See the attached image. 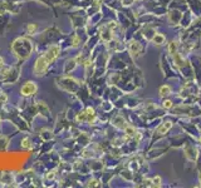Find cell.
I'll return each instance as SVG.
<instances>
[{
    "instance_id": "1",
    "label": "cell",
    "mask_w": 201,
    "mask_h": 188,
    "mask_svg": "<svg viewBox=\"0 0 201 188\" xmlns=\"http://www.w3.org/2000/svg\"><path fill=\"white\" fill-rule=\"evenodd\" d=\"M11 49L18 58L26 59L33 51V44L30 40L25 39V38H18L16 40H14Z\"/></svg>"
},
{
    "instance_id": "2",
    "label": "cell",
    "mask_w": 201,
    "mask_h": 188,
    "mask_svg": "<svg viewBox=\"0 0 201 188\" xmlns=\"http://www.w3.org/2000/svg\"><path fill=\"white\" fill-rule=\"evenodd\" d=\"M50 64H52V63H50V60L46 58L45 54L38 56L36 60H35V63H34V68H33L34 75H36V77H41V75H44L46 73V70H48Z\"/></svg>"
},
{
    "instance_id": "3",
    "label": "cell",
    "mask_w": 201,
    "mask_h": 188,
    "mask_svg": "<svg viewBox=\"0 0 201 188\" xmlns=\"http://www.w3.org/2000/svg\"><path fill=\"white\" fill-rule=\"evenodd\" d=\"M38 90V85L34 82H25L20 88V94L23 97H31Z\"/></svg>"
},
{
    "instance_id": "4",
    "label": "cell",
    "mask_w": 201,
    "mask_h": 188,
    "mask_svg": "<svg viewBox=\"0 0 201 188\" xmlns=\"http://www.w3.org/2000/svg\"><path fill=\"white\" fill-rule=\"evenodd\" d=\"M44 54L46 55V58L50 60V63H53L60 54V46L58 44H52L48 49H46V51Z\"/></svg>"
},
{
    "instance_id": "5",
    "label": "cell",
    "mask_w": 201,
    "mask_h": 188,
    "mask_svg": "<svg viewBox=\"0 0 201 188\" xmlns=\"http://www.w3.org/2000/svg\"><path fill=\"white\" fill-rule=\"evenodd\" d=\"M171 125H172L171 122H165V123L161 124V125L157 128V133H158V134H165L166 132L171 128Z\"/></svg>"
},
{
    "instance_id": "6",
    "label": "cell",
    "mask_w": 201,
    "mask_h": 188,
    "mask_svg": "<svg viewBox=\"0 0 201 188\" xmlns=\"http://www.w3.org/2000/svg\"><path fill=\"white\" fill-rule=\"evenodd\" d=\"M38 30V25L35 23H29L26 25V33L28 34H35V31Z\"/></svg>"
},
{
    "instance_id": "7",
    "label": "cell",
    "mask_w": 201,
    "mask_h": 188,
    "mask_svg": "<svg viewBox=\"0 0 201 188\" xmlns=\"http://www.w3.org/2000/svg\"><path fill=\"white\" fill-rule=\"evenodd\" d=\"M170 90H171V89H170V87L163 85V87H161V88H160V94H161V95H163V97H165V95H167V94L170 93Z\"/></svg>"
},
{
    "instance_id": "8",
    "label": "cell",
    "mask_w": 201,
    "mask_h": 188,
    "mask_svg": "<svg viewBox=\"0 0 201 188\" xmlns=\"http://www.w3.org/2000/svg\"><path fill=\"white\" fill-rule=\"evenodd\" d=\"M129 49H131V51H132L133 54H136V53H138V50H139V45L136 43V41H133V43L131 44Z\"/></svg>"
},
{
    "instance_id": "9",
    "label": "cell",
    "mask_w": 201,
    "mask_h": 188,
    "mask_svg": "<svg viewBox=\"0 0 201 188\" xmlns=\"http://www.w3.org/2000/svg\"><path fill=\"white\" fill-rule=\"evenodd\" d=\"M163 40H165V36L161 35V34H157L155 38H153V41H155L156 44H162Z\"/></svg>"
},
{
    "instance_id": "10",
    "label": "cell",
    "mask_w": 201,
    "mask_h": 188,
    "mask_svg": "<svg viewBox=\"0 0 201 188\" xmlns=\"http://www.w3.org/2000/svg\"><path fill=\"white\" fill-rule=\"evenodd\" d=\"M21 147H23V148H30V144H29V138H24V139H23Z\"/></svg>"
},
{
    "instance_id": "11",
    "label": "cell",
    "mask_w": 201,
    "mask_h": 188,
    "mask_svg": "<svg viewBox=\"0 0 201 188\" xmlns=\"http://www.w3.org/2000/svg\"><path fill=\"white\" fill-rule=\"evenodd\" d=\"M160 182H161V178L158 177V176H157V177H155V179H153V186L160 187V186H161V183H160Z\"/></svg>"
},
{
    "instance_id": "12",
    "label": "cell",
    "mask_w": 201,
    "mask_h": 188,
    "mask_svg": "<svg viewBox=\"0 0 201 188\" xmlns=\"http://www.w3.org/2000/svg\"><path fill=\"white\" fill-rule=\"evenodd\" d=\"M126 132H127L128 135H133V134H134V129H133V128H129V127H128L127 129H126Z\"/></svg>"
},
{
    "instance_id": "13",
    "label": "cell",
    "mask_w": 201,
    "mask_h": 188,
    "mask_svg": "<svg viewBox=\"0 0 201 188\" xmlns=\"http://www.w3.org/2000/svg\"><path fill=\"white\" fill-rule=\"evenodd\" d=\"M78 41H79V38L78 36H73V46H77Z\"/></svg>"
},
{
    "instance_id": "14",
    "label": "cell",
    "mask_w": 201,
    "mask_h": 188,
    "mask_svg": "<svg viewBox=\"0 0 201 188\" xmlns=\"http://www.w3.org/2000/svg\"><path fill=\"white\" fill-rule=\"evenodd\" d=\"M163 107H165V108H171V107H172V103H171L170 100H166L165 104H163Z\"/></svg>"
},
{
    "instance_id": "15",
    "label": "cell",
    "mask_w": 201,
    "mask_h": 188,
    "mask_svg": "<svg viewBox=\"0 0 201 188\" xmlns=\"http://www.w3.org/2000/svg\"><path fill=\"white\" fill-rule=\"evenodd\" d=\"M88 186H97V181H96V179L89 181V184H88Z\"/></svg>"
},
{
    "instance_id": "16",
    "label": "cell",
    "mask_w": 201,
    "mask_h": 188,
    "mask_svg": "<svg viewBox=\"0 0 201 188\" xmlns=\"http://www.w3.org/2000/svg\"><path fill=\"white\" fill-rule=\"evenodd\" d=\"M3 67H4V60H3V58H0V69Z\"/></svg>"
},
{
    "instance_id": "17",
    "label": "cell",
    "mask_w": 201,
    "mask_h": 188,
    "mask_svg": "<svg viewBox=\"0 0 201 188\" xmlns=\"http://www.w3.org/2000/svg\"><path fill=\"white\" fill-rule=\"evenodd\" d=\"M200 179H201V173H200Z\"/></svg>"
},
{
    "instance_id": "18",
    "label": "cell",
    "mask_w": 201,
    "mask_h": 188,
    "mask_svg": "<svg viewBox=\"0 0 201 188\" xmlns=\"http://www.w3.org/2000/svg\"><path fill=\"white\" fill-rule=\"evenodd\" d=\"M200 140H201V138H200Z\"/></svg>"
}]
</instances>
